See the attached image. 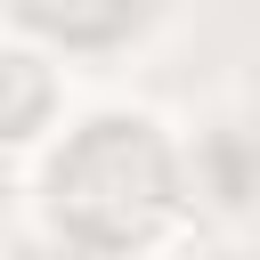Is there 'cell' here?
Returning a JSON list of instances; mask_svg holds the SVG:
<instances>
[{"label": "cell", "mask_w": 260, "mask_h": 260, "mask_svg": "<svg viewBox=\"0 0 260 260\" xmlns=\"http://www.w3.org/2000/svg\"><path fill=\"white\" fill-rule=\"evenodd\" d=\"M16 8L57 41H114L122 24H138V0H16Z\"/></svg>", "instance_id": "cell-2"}, {"label": "cell", "mask_w": 260, "mask_h": 260, "mask_svg": "<svg viewBox=\"0 0 260 260\" xmlns=\"http://www.w3.org/2000/svg\"><path fill=\"white\" fill-rule=\"evenodd\" d=\"M49 187H57V219L81 244L122 252V244H138L162 219V203H171V154H162V138L146 122H89L65 146V162H57Z\"/></svg>", "instance_id": "cell-1"}, {"label": "cell", "mask_w": 260, "mask_h": 260, "mask_svg": "<svg viewBox=\"0 0 260 260\" xmlns=\"http://www.w3.org/2000/svg\"><path fill=\"white\" fill-rule=\"evenodd\" d=\"M49 106V81H41V65L32 57H0V130L16 138L32 114Z\"/></svg>", "instance_id": "cell-3"}]
</instances>
